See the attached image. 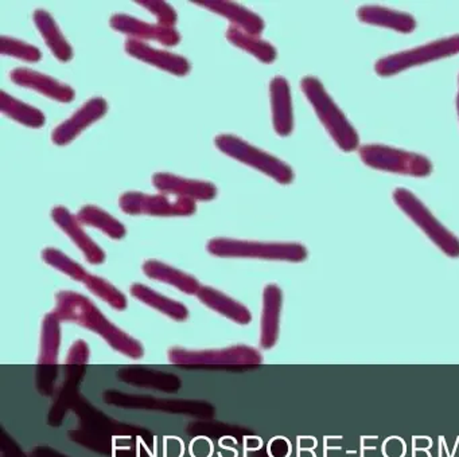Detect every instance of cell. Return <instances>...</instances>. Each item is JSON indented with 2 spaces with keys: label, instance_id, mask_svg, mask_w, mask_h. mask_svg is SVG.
Segmentation results:
<instances>
[{
  "label": "cell",
  "instance_id": "6da1fadb",
  "mask_svg": "<svg viewBox=\"0 0 459 457\" xmlns=\"http://www.w3.org/2000/svg\"><path fill=\"white\" fill-rule=\"evenodd\" d=\"M56 315L65 322L76 323L100 335L112 349L126 357L139 359L144 349L141 341L109 322L100 309L82 293L61 290L56 296Z\"/></svg>",
  "mask_w": 459,
  "mask_h": 457
},
{
  "label": "cell",
  "instance_id": "7a4b0ae2",
  "mask_svg": "<svg viewBox=\"0 0 459 457\" xmlns=\"http://www.w3.org/2000/svg\"><path fill=\"white\" fill-rule=\"evenodd\" d=\"M300 88L335 144L345 152L357 150L359 139L356 129L343 115L342 110L333 101L321 81L311 75L303 77L300 81Z\"/></svg>",
  "mask_w": 459,
  "mask_h": 457
},
{
  "label": "cell",
  "instance_id": "3957f363",
  "mask_svg": "<svg viewBox=\"0 0 459 457\" xmlns=\"http://www.w3.org/2000/svg\"><path fill=\"white\" fill-rule=\"evenodd\" d=\"M208 252L216 257L259 258V260L302 263L307 249L295 242H255L232 238H213L208 242Z\"/></svg>",
  "mask_w": 459,
  "mask_h": 457
},
{
  "label": "cell",
  "instance_id": "277c9868",
  "mask_svg": "<svg viewBox=\"0 0 459 457\" xmlns=\"http://www.w3.org/2000/svg\"><path fill=\"white\" fill-rule=\"evenodd\" d=\"M214 144L225 155L230 156L252 168L259 169L260 172L273 177L281 185H290L294 180V171L289 164L271 153L244 142L235 134H219L214 139Z\"/></svg>",
  "mask_w": 459,
  "mask_h": 457
},
{
  "label": "cell",
  "instance_id": "5b68a950",
  "mask_svg": "<svg viewBox=\"0 0 459 457\" xmlns=\"http://www.w3.org/2000/svg\"><path fill=\"white\" fill-rule=\"evenodd\" d=\"M394 201L445 254L453 258L459 257L458 237L447 230L421 203L418 196L413 195L407 188L399 187L394 190Z\"/></svg>",
  "mask_w": 459,
  "mask_h": 457
},
{
  "label": "cell",
  "instance_id": "8992f818",
  "mask_svg": "<svg viewBox=\"0 0 459 457\" xmlns=\"http://www.w3.org/2000/svg\"><path fill=\"white\" fill-rule=\"evenodd\" d=\"M359 158L370 168L410 177H429L432 164L419 153L407 152L381 144H365L359 150Z\"/></svg>",
  "mask_w": 459,
  "mask_h": 457
},
{
  "label": "cell",
  "instance_id": "52a82bcc",
  "mask_svg": "<svg viewBox=\"0 0 459 457\" xmlns=\"http://www.w3.org/2000/svg\"><path fill=\"white\" fill-rule=\"evenodd\" d=\"M458 53L459 35H453V37L434 40V42L411 48V50L384 56L376 62L375 70L380 77H389V75L397 74L403 70L446 58V56H455Z\"/></svg>",
  "mask_w": 459,
  "mask_h": 457
},
{
  "label": "cell",
  "instance_id": "ba28073f",
  "mask_svg": "<svg viewBox=\"0 0 459 457\" xmlns=\"http://www.w3.org/2000/svg\"><path fill=\"white\" fill-rule=\"evenodd\" d=\"M169 360L179 366H257L262 354L248 346H232L220 349H186L174 347L169 349Z\"/></svg>",
  "mask_w": 459,
  "mask_h": 457
},
{
  "label": "cell",
  "instance_id": "9c48e42d",
  "mask_svg": "<svg viewBox=\"0 0 459 457\" xmlns=\"http://www.w3.org/2000/svg\"><path fill=\"white\" fill-rule=\"evenodd\" d=\"M119 206L126 214L152 215V217H190L197 210L195 201L185 198H170L168 195L128 191L119 199Z\"/></svg>",
  "mask_w": 459,
  "mask_h": 457
},
{
  "label": "cell",
  "instance_id": "30bf717a",
  "mask_svg": "<svg viewBox=\"0 0 459 457\" xmlns=\"http://www.w3.org/2000/svg\"><path fill=\"white\" fill-rule=\"evenodd\" d=\"M104 401L109 405L131 409H152V410L169 411V413H185L190 416L211 417L214 408L204 401L162 400L150 395L126 394L117 390L104 392Z\"/></svg>",
  "mask_w": 459,
  "mask_h": 457
},
{
  "label": "cell",
  "instance_id": "8fae6325",
  "mask_svg": "<svg viewBox=\"0 0 459 457\" xmlns=\"http://www.w3.org/2000/svg\"><path fill=\"white\" fill-rule=\"evenodd\" d=\"M109 24L115 31L122 32L130 37V39L139 42L147 43V40H152L168 47H173L181 42V35L176 29L160 26L158 23H147L127 13H115Z\"/></svg>",
  "mask_w": 459,
  "mask_h": 457
},
{
  "label": "cell",
  "instance_id": "7c38bea8",
  "mask_svg": "<svg viewBox=\"0 0 459 457\" xmlns=\"http://www.w3.org/2000/svg\"><path fill=\"white\" fill-rule=\"evenodd\" d=\"M108 112V102L103 97H93L85 102L72 117L61 123L52 132V142L57 145H66L74 142L80 134Z\"/></svg>",
  "mask_w": 459,
  "mask_h": 457
},
{
  "label": "cell",
  "instance_id": "4fadbf2b",
  "mask_svg": "<svg viewBox=\"0 0 459 457\" xmlns=\"http://www.w3.org/2000/svg\"><path fill=\"white\" fill-rule=\"evenodd\" d=\"M152 185L160 193L174 195L176 198L190 201L209 202L217 196L216 185L205 180L187 179L168 172H157L152 177Z\"/></svg>",
  "mask_w": 459,
  "mask_h": 457
},
{
  "label": "cell",
  "instance_id": "5bb4252c",
  "mask_svg": "<svg viewBox=\"0 0 459 457\" xmlns=\"http://www.w3.org/2000/svg\"><path fill=\"white\" fill-rule=\"evenodd\" d=\"M126 53L144 64L152 65L158 69L165 70L171 74L184 77L189 74V61L179 54L171 53L168 50H160V48L152 47L149 43L139 42V40L130 39L128 38L125 43Z\"/></svg>",
  "mask_w": 459,
  "mask_h": 457
},
{
  "label": "cell",
  "instance_id": "9a60e30c",
  "mask_svg": "<svg viewBox=\"0 0 459 457\" xmlns=\"http://www.w3.org/2000/svg\"><path fill=\"white\" fill-rule=\"evenodd\" d=\"M52 220L74 241V244L77 245L88 263L99 265L106 261V253L88 236L77 215L72 214L66 207L57 206L52 210Z\"/></svg>",
  "mask_w": 459,
  "mask_h": 457
},
{
  "label": "cell",
  "instance_id": "2e32d148",
  "mask_svg": "<svg viewBox=\"0 0 459 457\" xmlns=\"http://www.w3.org/2000/svg\"><path fill=\"white\" fill-rule=\"evenodd\" d=\"M10 78L13 82L22 86V88L39 91V93L56 99V101L64 102V104L74 101L76 97V91L72 86L60 82L50 75L42 74L37 70L28 69V67H17L10 73Z\"/></svg>",
  "mask_w": 459,
  "mask_h": 457
},
{
  "label": "cell",
  "instance_id": "e0dca14e",
  "mask_svg": "<svg viewBox=\"0 0 459 457\" xmlns=\"http://www.w3.org/2000/svg\"><path fill=\"white\" fill-rule=\"evenodd\" d=\"M193 3L228 19L233 27L243 30L247 34L260 37L264 31L265 23L262 16L238 3L224 0H201Z\"/></svg>",
  "mask_w": 459,
  "mask_h": 457
},
{
  "label": "cell",
  "instance_id": "ac0fdd59",
  "mask_svg": "<svg viewBox=\"0 0 459 457\" xmlns=\"http://www.w3.org/2000/svg\"><path fill=\"white\" fill-rule=\"evenodd\" d=\"M117 379L133 386L147 387L165 392H176L182 382L176 374L154 370L144 366H126L117 373Z\"/></svg>",
  "mask_w": 459,
  "mask_h": 457
},
{
  "label": "cell",
  "instance_id": "d6986e66",
  "mask_svg": "<svg viewBox=\"0 0 459 457\" xmlns=\"http://www.w3.org/2000/svg\"><path fill=\"white\" fill-rule=\"evenodd\" d=\"M271 109L273 129L279 136H290L294 129L291 91L289 82L281 75H276L270 83Z\"/></svg>",
  "mask_w": 459,
  "mask_h": 457
},
{
  "label": "cell",
  "instance_id": "ffe728a7",
  "mask_svg": "<svg viewBox=\"0 0 459 457\" xmlns=\"http://www.w3.org/2000/svg\"><path fill=\"white\" fill-rule=\"evenodd\" d=\"M283 295L275 284H268L263 292V314L260 323V344L263 349H273L278 341L279 324Z\"/></svg>",
  "mask_w": 459,
  "mask_h": 457
},
{
  "label": "cell",
  "instance_id": "44dd1931",
  "mask_svg": "<svg viewBox=\"0 0 459 457\" xmlns=\"http://www.w3.org/2000/svg\"><path fill=\"white\" fill-rule=\"evenodd\" d=\"M197 297L208 308L219 312L220 315L238 323V324L246 325L252 322L251 311L246 306L214 288L201 287Z\"/></svg>",
  "mask_w": 459,
  "mask_h": 457
},
{
  "label": "cell",
  "instance_id": "7402d4cb",
  "mask_svg": "<svg viewBox=\"0 0 459 457\" xmlns=\"http://www.w3.org/2000/svg\"><path fill=\"white\" fill-rule=\"evenodd\" d=\"M359 21L367 24L385 27L394 31L410 34L416 29V21L410 13L389 10L380 5H364L357 11Z\"/></svg>",
  "mask_w": 459,
  "mask_h": 457
},
{
  "label": "cell",
  "instance_id": "603a6c76",
  "mask_svg": "<svg viewBox=\"0 0 459 457\" xmlns=\"http://www.w3.org/2000/svg\"><path fill=\"white\" fill-rule=\"evenodd\" d=\"M33 18L39 34L44 38L53 56L61 62L71 61L74 58V48L66 40L55 18L45 10H36Z\"/></svg>",
  "mask_w": 459,
  "mask_h": 457
},
{
  "label": "cell",
  "instance_id": "cb8c5ba5",
  "mask_svg": "<svg viewBox=\"0 0 459 457\" xmlns=\"http://www.w3.org/2000/svg\"><path fill=\"white\" fill-rule=\"evenodd\" d=\"M143 272L150 279L173 285L186 295H197L198 290L203 287L192 274L185 273V272L173 268L168 263H160V261L147 260L143 263Z\"/></svg>",
  "mask_w": 459,
  "mask_h": 457
},
{
  "label": "cell",
  "instance_id": "d4e9b609",
  "mask_svg": "<svg viewBox=\"0 0 459 457\" xmlns=\"http://www.w3.org/2000/svg\"><path fill=\"white\" fill-rule=\"evenodd\" d=\"M131 295L142 303L146 304V306L162 312L170 319L177 320V322H185L189 317V309L184 304L173 300V298L166 297V296L155 292L154 289L146 287V285L136 282L131 287Z\"/></svg>",
  "mask_w": 459,
  "mask_h": 457
},
{
  "label": "cell",
  "instance_id": "484cf974",
  "mask_svg": "<svg viewBox=\"0 0 459 457\" xmlns=\"http://www.w3.org/2000/svg\"><path fill=\"white\" fill-rule=\"evenodd\" d=\"M227 39L236 47L252 54L263 64H273L278 56L275 46L260 37L247 34L238 27L230 26L227 31Z\"/></svg>",
  "mask_w": 459,
  "mask_h": 457
},
{
  "label": "cell",
  "instance_id": "4316f807",
  "mask_svg": "<svg viewBox=\"0 0 459 457\" xmlns=\"http://www.w3.org/2000/svg\"><path fill=\"white\" fill-rule=\"evenodd\" d=\"M0 109L7 117L29 128H41L47 123V117L42 110L25 104L4 91L0 93Z\"/></svg>",
  "mask_w": 459,
  "mask_h": 457
},
{
  "label": "cell",
  "instance_id": "83f0119b",
  "mask_svg": "<svg viewBox=\"0 0 459 457\" xmlns=\"http://www.w3.org/2000/svg\"><path fill=\"white\" fill-rule=\"evenodd\" d=\"M61 319L50 312L42 322L41 349H39V365L56 366L61 344Z\"/></svg>",
  "mask_w": 459,
  "mask_h": 457
},
{
  "label": "cell",
  "instance_id": "f1b7e54d",
  "mask_svg": "<svg viewBox=\"0 0 459 457\" xmlns=\"http://www.w3.org/2000/svg\"><path fill=\"white\" fill-rule=\"evenodd\" d=\"M77 218H79L82 225L99 228L106 236L111 237L112 239L125 238L126 233H127L125 225L119 222L117 218L112 217L111 214L104 211L100 207L92 206V204L82 207L80 211L77 212Z\"/></svg>",
  "mask_w": 459,
  "mask_h": 457
},
{
  "label": "cell",
  "instance_id": "f546056e",
  "mask_svg": "<svg viewBox=\"0 0 459 457\" xmlns=\"http://www.w3.org/2000/svg\"><path fill=\"white\" fill-rule=\"evenodd\" d=\"M82 284H84L93 295L98 296L101 300L108 303L112 308L117 309V311H125V309L127 308V297H126L115 285L107 281L103 277L90 273Z\"/></svg>",
  "mask_w": 459,
  "mask_h": 457
},
{
  "label": "cell",
  "instance_id": "4dcf8cb0",
  "mask_svg": "<svg viewBox=\"0 0 459 457\" xmlns=\"http://www.w3.org/2000/svg\"><path fill=\"white\" fill-rule=\"evenodd\" d=\"M42 260H44L48 265L63 272L64 274L71 277V279L76 280V281L84 282V280L87 279L88 274H90L79 263L72 260L65 253L55 249V247H47V249L42 252Z\"/></svg>",
  "mask_w": 459,
  "mask_h": 457
},
{
  "label": "cell",
  "instance_id": "1f68e13d",
  "mask_svg": "<svg viewBox=\"0 0 459 457\" xmlns=\"http://www.w3.org/2000/svg\"><path fill=\"white\" fill-rule=\"evenodd\" d=\"M0 53L26 62H39L42 58L39 47L13 37L0 38Z\"/></svg>",
  "mask_w": 459,
  "mask_h": 457
},
{
  "label": "cell",
  "instance_id": "d6a6232c",
  "mask_svg": "<svg viewBox=\"0 0 459 457\" xmlns=\"http://www.w3.org/2000/svg\"><path fill=\"white\" fill-rule=\"evenodd\" d=\"M136 3L150 11L157 18V23L160 26L171 27V29L176 27L178 15H177V11L174 10L173 5L166 2H160V0H141V2Z\"/></svg>",
  "mask_w": 459,
  "mask_h": 457
},
{
  "label": "cell",
  "instance_id": "836d02e7",
  "mask_svg": "<svg viewBox=\"0 0 459 457\" xmlns=\"http://www.w3.org/2000/svg\"><path fill=\"white\" fill-rule=\"evenodd\" d=\"M90 360V347L84 341H76L69 349L65 363L68 366H82Z\"/></svg>",
  "mask_w": 459,
  "mask_h": 457
},
{
  "label": "cell",
  "instance_id": "e575fe53",
  "mask_svg": "<svg viewBox=\"0 0 459 457\" xmlns=\"http://www.w3.org/2000/svg\"><path fill=\"white\" fill-rule=\"evenodd\" d=\"M44 366V374H39V389L42 394L49 395L55 392L56 375H57V367L56 366Z\"/></svg>",
  "mask_w": 459,
  "mask_h": 457
},
{
  "label": "cell",
  "instance_id": "d590c367",
  "mask_svg": "<svg viewBox=\"0 0 459 457\" xmlns=\"http://www.w3.org/2000/svg\"><path fill=\"white\" fill-rule=\"evenodd\" d=\"M2 451H4V457H25L23 452L21 451L20 446L13 441V438L7 437L6 433L2 435Z\"/></svg>",
  "mask_w": 459,
  "mask_h": 457
},
{
  "label": "cell",
  "instance_id": "8d00e7d4",
  "mask_svg": "<svg viewBox=\"0 0 459 457\" xmlns=\"http://www.w3.org/2000/svg\"><path fill=\"white\" fill-rule=\"evenodd\" d=\"M193 456L195 457H208L212 452V445L209 444V441L198 440L197 443H193Z\"/></svg>",
  "mask_w": 459,
  "mask_h": 457
},
{
  "label": "cell",
  "instance_id": "74e56055",
  "mask_svg": "<svg viewBox=\"0 0 459 457\" xmlns=\"http://www.w3.org/2000/svg\"><path fill=\"white\" fill-rule=\"evenodd\" d=\"M270 451L273 457H284L289 453V445H287L286 441L276 438L271 444Z\"/></svg>",
  "mask_w": 459,
  "mask_h": 457
},
{
  "label": "cell",
  "instance_id": "f35d334b",
  "mask_svg": "<svg viewBox=\"0 0 459 457\" xmlns=\"http://www.w3.org/2000/svg\"><path fill=\"white\" fill-rule=\"evenodd\" d=\"M33 457H66L61 454L60 452L55 451V449L47 448V446H41V448L34 449Z\"/></svg>",
  "mask_w": 459,
  "mask_h": 457
},
{
  "label": "cell",
  "instance_id": "ab89813d",
  "mask_svg": "<svg viewBox=\"0 0 459 457\" xmlns=\"http://www.w3.org/2000/svg\"><path fill=\"white\" fill-rule=\"evenodd\" d=\"M456 109H458V116H459V91H458V96H456Z\"/></svg>",
  "mask_w": 459,
  "mask_h": 457
}]
</instances>
